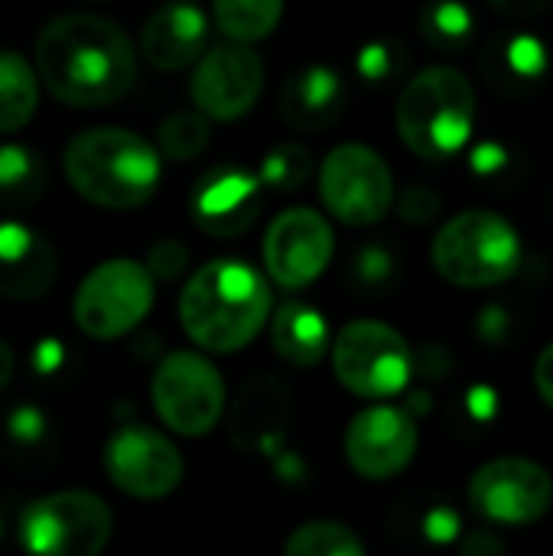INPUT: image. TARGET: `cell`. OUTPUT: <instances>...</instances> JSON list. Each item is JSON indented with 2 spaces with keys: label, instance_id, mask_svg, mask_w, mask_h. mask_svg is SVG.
<instances>
[{
  "label": "cell",
  "instance_id": "f1b7e54d",
  "mask_svg": "<svg viewBox=\"0 0 553 556\" xmlns=\"http://www.w3.org/2000/svg\"><path fill=\"white\" fill-rule=\"evenodd\" d=\"M186 267H189V251L173 238L156 241L147 254V270L153 274V280H176L179 274H186Z\"/></svg>",
  "mask_w": 553,
  "mask_h": 556
},
{
  "label": "cell",
  "instance_id": "52a82bcc",
  "mask_svg": "<svg viewBox=\"0 0 553 556\" xmlns=\"http://www.w3.org/2000/svg\"><path fill=\"white\" fill-rule=\"evenodd\" d=\"M114 515L95 492H52L20 515V541L39 556H95L111 541Z\"/></svg>",
  "mask_w": 553,
  "mask_h": 556
},
{
  "label": "cell",
  "instance_id": "60d3db41",
  "mask_svg": "<svg viewBox=\"0 0 553 556\" xmlns=\"http://www.w3.org/2000/svg\"><path fill=\"white\" fill-rule=\"evenodd\" d=\"M476 547H482V541H479V538L466 544V554H473ZM486 551H495V554H499V551H502V544H499V541H486Z\"/></svg>",
  "mask_w": 553,
  "mask_h": 556
},
{
  "label": "cell",
  "instance_id": "4dcf8cb0",
  "mask_svg": "<svg viewBox=\"0 0 553 556\" xmlns=\"http://www.w3.org/2000/svg\"><path fill=\"white\" fill-rule=\"evenodd\" d=\"M398 208H401L404 222H411V225H427V222L437 218L440 199H437L430 189H424V186H411V189L398 199Z\"/></svg>",
  "mask_w": 553,
  "mask_h": 556
},
{
  "label": "cell",
  "instance_id": "1f68e13d",
  "mask_svg": "<svg viewBox=\"0 0 553 556\" xmlns=\"http://www.w3.org/2000/svg\"><path fill=\"white\" fill-rule=\"evenodd\" d=\"M359 72L368 78V81H378V78H388L394 72V55H391V46L388 42H372L362 49L359 55Z\"/></svg>",
  "mask_w": 553,
  "mask_h": 556
},
{
  "label": "cell",
  "instance_id": "d6a6232c",
  "mask_svg": "<svg viewBox=\"0 0 553 556\" xmlns=\"http://www.w3.org/2000/svg\"><path fill=\"white\" fill-rule=\"evenodd\" d=\"M535 388L544 397V404L553 410V342H548L535 362Z\"/></svg>",
  "mask_w": 553,
  "mask_h": 556
},
{
  "label": "cell",
  "instance_id": "3957f363",
  "mask_svg": "<svg viewBox=\"0 0 553 556\" xmlns=\"http://www.w3.org/2000/svg\"><path fill=\"white\" fill-rule=\"evenodd\" d=\"M62 169L81 199L114 212L150 202L163 179L160 150L124 127H88L75 134L65 143Z\"/></svg>",
  "mask_w": 553,
  "mask_h": 556
},
{
  "label": "cell",
  "instance_id": "ac0fdd59",
  "mask_svg": "<svg viewBox=\"0 0 553 556\" xmlns=\"http://www.w3.org/2000/svg\"><path fill=\"white\" fill-rule=\"evenodd\" d=\"M205 42L209 16L196 3L183 0L160 7L140 33V52L160 72H179L186 65H196V59L205 52Z\"/></svg>",
  "mask_w": 553,
  "mask_h": 556
},
{
  "label": "cell",
  "instance_id": "836d02e7",
  "mask_svg": "<svg viewBox=\"0 0 553 556\" xmlns=\"http://www.w3.org/2000/svg\"><path fill=\"white\" fill-rule=\"evenodd\" d=\"M460 531V518L450 508H433L427 515V538L430 541H453Z\"/></svg>",
  "mask_w": 553,
  "mask_h": 556
},
{
  "label": "cell",
  "instance_id": "e0dca14e",
  "mask_svg": "<svg viewBox=\"0 0 553 556\" xmlns=\"http://www.w3.org/2000/svg\"><path fill=\"white\" fill-rule=\"evenodd\" d=\"M59 274L55 248L33 228L3 222L0 225V296L29 303L49 293Z\"/></svg>",
  "mask_w": 553,
  "mask_h": 556
},
{
  "label": "cell",
  "instance_id": "30bf717a",
  "mask_svg": "<svg viewBox=\"0 0 553 556\" xmlns=\"http://www.w3.org/2000/svg\"><path fill=\"white\" fill-rule=\"evenodd\" d=\"M319 195L339 222L375 225L394 205V176L378 150L342 143L319 166Z\"/></svg>",
  "mask_w": 553,
  "mask_h": 556
},
{
  "label": "cell",
  "instance_id": "ab89813d",
  "mask_svg": "<svg viewBox=\"0 0 553 556\" xmlns=\"http://www.w3.org/2000/svg\"><path fill=\"white\" fill-rule=\"evenodd\" d=\"M10 378H13V352H10V345L0 339V391L10 384Z\"/></svg>",
  "mask_w": 553,
  "mask_h": 556
},
{
  "label": "cell",
  "instance_id": "74e56055",
  "mask_svg": "<svg viewBox=\"0 0 553 556\" xmlns=\"http://www.w3.org/2000/svg\"><path fill=\"white\" fill-rule=\"evenodd\" d=\"M502 163H505V150H499L495 143L479 147L476 156H473V166H476L479 173H492V169H499Z\"/></svg>",
  "mask_w": 553,
  "mask_h": 556
},
{
  "label": "cell",
  "instance_id": "9c48e42d",
  "mask_svg": "<svg viewBox=\"0 0 553 556\" xmlns=\"http://www.w3.org/2000/svg\"><path fill=\"white\" fill-rule=\"evenodd\" d=\"M150 401L173 433L205 437L222 420L225 381L205 355L179 349L156 365L150 381Z\"/></svg>",
  "mask_w": 553,
  "mask_h": 556
},
{
  "label": "cell",
  "instance_id": "6da1fadb",
  "mask_svg": "<svg viewBox=\"0 0 553 556\" xmlns=\"http://www.w3.org/2000/svg\"><path fill=\"white\" fill-rule=\"evenodd\" d=\"M36 75L62 104L104 108L121 101L137 81L134 42L108 16L65 13L36 39Z\"/></svg>",
  "mask_w": 553,
  "mask_h": 556
},
{
  "label": "cell",
  "instance_id": "83f0119b",
  "mask_svg": "<svg viewBox=\"0 0 553 556\" xmlns=\"http://www.w3.org/2000/svg\"><path fill=\"white\" fill-rule=\"evenodd\" d=\"M424 23H427L430 39H440V42H463L473 33V16L456 0H443L437 7H430Z\"/></svg>",
  "mask_w": 553,
  "mask_h": 556
},
{
  "label": "cell",
  "instance_id": "7a4b0ae2",
  "mask_svg": "<svg viewBox=\"0 0 553 556\" xmlns=\"http://www.w3.org/2000/svg\"><path fill=\"white\" fill-rule=\"evenodd\" d=\"M271 306V287L251 264L218 257L186 280L179 293V326L202 352L231 355L261 336Z\"/></svg>",
  "mask_w": 553,
  "mask_h": 556
},
{
  "label": "cell",
  "instance_id": "277c9868",
  "mask_svg": "<svg viewBox=\"0 0 553 556\" xmlns=\"http://www.w3.org/2000/svg\"><path fill=\"white\" fill-rule=\"evenodd\" d=\"M398 134L424 160H447L476 127V88L453 65L417 72L398 98Z\"/></svg>",
  "mask_w": 553,
  "mask_h": 556
},
{
  "label": "cell",
  "instance_id": "d6986e66",
  "mask_svg": "<svg viewBox=\"0 0 553 556\" xmlns=\"http://www.w3.org/2000/svg\"><path fill=\"white\" fill-rule=\"evenodd\" d=\"M345 108V85L329 65L297 68L280 91V114L293 130L319 134L339 121Z\"/></svg>",
  "mask_w": 553,
  "mask_h": 556
},
{
  "label": "cell",
  "instance_id": "d590c367",
  "mask_svg": "<svg viewBox=\"0 0 553 556\" xmlns=\"http://www.w3.org/2000/svg\"><path fill=\"white\" fill-rule=\"evenodd\" d=\"M495 401H499V397H495L492 388H482V384L473 388V391H469V410H473V417H476V420H489V417L495 414Z\"/></svg>",
  "mask_w": 553,
  "mask_h": 556
},
{
  "label": "cell",
  "instance_id": "8992f818",
  "mask_svg": "<svg viewBox=\"0 0 553 556\" xmlns=\"http://www.w3.org/2000/svg\"><path fill=\"white\" fill-rule=\"evenodd\" d=\"M332 371L355 397L388 401L407 388L414 352L394 326L381 319H355L332 342Z\"/></svg>",
  "mask_w": 553,
  "mask_h": 556
},
{
  "label": "cell",
  "instance_id": "4316f807",
  "mask_svg": "<svg viewBox=\"0 0 553 556\" xmlns=\"http://www.w3.org/2000/svg\"><path fill=\"white\" fill-rule=\"evenodd\" d=\"M310 173H313V160H310L306 147L284 143L264 156L257 176L267 189H300L310 179Z\"/></svg>",
  "mask_w": 553,
  "mask_h": 556
},
{
  "label": "cell",
  "instance_id": "d4e9b609",
  "mask_svg": "<svg viewBox=\"0 0 553 556\" xmlns=\"http://www.w3.org/2000/svg\"><path fill=\"white\" fill-rule=\"evenodd\" d=\"M287 556H365V544L362 538L339 521H310L300 525L287 544H284Z\"/></svg>",
  "mask_w": 553,
  "mask_h": 556
},
{
  "label": "cell",
  "instance_id": "484cf974",
  "mask_svg": "<svg viewBox=\"0 0 553 556\" xmlns=\"http://www.w3.org/2000/svg\"><path fill=\"white\" fill-rule=\"evenodd\" d=\"M209 137H212V124H209V117L199 108L196 111H173L156 127V147L169 160H192V156H199L205 150Z\"/></svg>",
  "mask_w": 553,
  "mask_h": 556
},
{
  "label": "cell",
  "instance_id": "8fae6325",
  "mask_svg": "<svg viewBox=\"0 0 553 556\" xmlns=\"http://www.w3.org/2000/svg\"><path fill=\"white\" fill-rule=\"evenodd\" d=\"M469 505L495 525H531L553 505V476L535 459L502 456L469 479Z\"/></svg>",
  "mask_w": 553,
  "mask_h": 556
},
{
  "label": "cell",
  "instance_id": "f546056e",
  "mask_svg": "<svg viewBox=\"0 0 553 556\" xmlns=\"http://www.w3.org/2000/svg\"><path fill=\"white\" fill-rule=\"evenodd\" d=\"M505 59H508V68H515V72H518V75H525V78L541 75V72H544V65H548V52H544V46H541L535 36H528V33H521V36H515V39L508 42Z\"/></svg>",
  "mask_w": 553,
  "mask_h": 556
},
{
  "label": "cell",
  "instance_id": "2e32d148",
  "mask_svg": "<svg viewBox=\"0 0 553 556\" xmlns=\"http://www.w3.org/2000/svg\"><path fill=\"white\" fill-rule=\"evenodd\" d=\"M192 222L212 238H238L244 235L264 208V182L261 176L222 163L205 173L192 189Z\"/></svg>",
  "mask_w": 553,
  "mask_h": 556
},
{
  "label": "cell",
  "instance_id": "5bb4252c",
  "mask_svg": "<svg viewBox=\"0 0 553 556\" xmlns=\"http://www.w3.org/2000/svg\"><path fill=\"white\" fill-rule=\"evenodd\" d=\"M332 225L306 205L280 212L264 235V267L287 290H303L319 280L332 261Z\"/></svg>",
  "mask_w": 553,
  "mask_h": 556
},
{
  "label": "cell",
  "instance_id": "4fadbf2b",
  "mask_svg": "<svg viewBox=\"0 0 553 556\" xmlns=\"http://www.w3.org/2000/svg\"><path fill=\"white\" fill-rule=\"evenodd\" d=\"M264 78V62L251 42L228 39L196 59L192 101L209 121H238L257 104Z\"/></svg>",
  "mask_w": 553,
  "mask_h": 556
},
{
  "label": "cell",
  "instance_id": "5b68a950",
  "mask_svg": "<svg viewBox=\"0 0 553 556\" xmlns=\"http://www.w3.org/2000/svg\"><path fill=\"white\" fill-rule=\"evenodd\" d=\"M430 261L437 274L453 287H499L521 264V238L505 215L489 208H469L437 231Z\"/></svg>",
  "mask_w": 553,
  "mask_h": 556
},
{
  "label": "cell",
  "instance_id": "e575fe53",
  "mask_svg": "<svg viewBox=\"0 0 553 556\" xmlns=\"http://www.w3.org/2000/svg\"><path fill=\"white\" fill-rule=\"evenodd\" d=\"M10 433L16 437V440H36L39 433H42V417H39V410H33V407H23V410H16L13 417H10Z\"/></svg>",
  "mask_w": 553,
  "mask_h": 556
},
{
  "label": "cell",
  "instance_id": "cb8c5ba5",
  "mask_svg": "<svg viewBox=\"0 0 553 556\" xmlns=\"http://www.w3.org/2000/svg\"><path fill=\"white\" fill-rule=\"evenodd\" d=\"M42 189H46L42 160L20 143H3L0 147V205L23 208L36 202Z\"/></svg>",
  "mask_w": 553,
  "mask_h": 556
},
{
  "label": "cell",
  "instance_id": "603a6c76",
  "mask_svg": "<svg viewBox=\"0 0 553 556\" xmlns=\"http://www.w3.org/2000/svg\"><path fill=\"white\" fill-rule=\"evenodd\" d=\"M212 16L228 39L261 42L277 29L284 0H212Z\"/></svg>",
  "mask_w": 553,
  "mask_h": 556
},
{
  "label": "cell",
  "instance_id": "ffe728a7",
  "mask_svg": "<svg viewBox=\"0 0 553 556\" xmlns=\"http://www.w3.org/2000/svg\"><path fill=\"white\" fill-rule=\"evenodd\" d=\"M271 342L284 362L310 368L329 352V329L319 309L303 300H287L271 319Z\"/></svg>",
  "mask_w": 553,
  "mask_h": 556
},
{
  "label": "cell",
  "instance_id": "ba28073f",
  "mask_svg": "<svg viewBox=\"0 0 553 556\" xmlns=\"http://www.w3.org/2000/svg\"><path fill=\"white\" fill-rule=\"evenodd\" d=\"M153 274L143 264L127 257L104 261L78 283L72 319L91 339H121L143 323L153 306Z\"/></svg>",
  "mask_w": 553,
  "mask_h": 556
},
{
  "label": "cell",
  "instance_id": "f35d334b",
  "mask_svg": "<svg viewBox=\"0 0 553 556\" xmlns=\"http://www.w3.org/2000/svg\"><path fill=\"white\" fill-rule=\"evenodd\" d=\"M59 362H62V345L59 342H42L39 349H36V368L42 371V375H49V371H55L59 368Z\"/></svg>",
  "mask_w": 553,
  "mask_h": 556
},
{
  "label": "cell",
  "instance_id": "44dd1931",
  "mask_svg": "<svg viewBox=\"0 0 553 556\" xmlns=\"http://www.w3.org/2000/svg\"><path fill=\"white\" fill-rule=\"evenodd\" d=\"M287 401L290 397L280 381H254L244 391V401L235 414V440L244 450L277 453Z\"/></svg>",
  "mask_w": 553,
  "mask_h": 556
},
{
  "label": "cell",
  "instance_id": "9a60e30c",
  "mask_svg": "<svg viewBox=\"0 0 553 556\" xmlns=\"http://www.w3.org/2000/svg\"><path fill=\"white\" fill-rule=\"evenodd\" d=\"M417 424L407 410L391 404L365 407L345 430V459L368 482L401 476L417 456Z\"/></svg>",
  "mask_w": 553,
  "mask_h": 556
},
{
  "label": "cell",
  "instance_id": "7402d4cb",
  "mask_svg": "<svg viewBox=\"0 0 553 556\" xmlns=\"http://www.w3.org/2000/svg\"><path fill=\"white\" fill-rule=\"evenodd\" d=\"M39 104V75L20 52H0V134L23 130Z\"/></svg>",
  "mask_w": 553,
  "mask_h": 556
},
{
  "label": "cell",
  "instance_id": "8d00e7d4",
  "mask_svg": "<svg viewBox=\"0 0 553 556\" xmlns=\"http://www.w3.org/2000/svg\"><path fill=\"white\" fill-rule=\"evenodd\" d=\"M391 270V257L385 254V251H378V248H368L365 254H362V277H368V280H378V277H385Z\"/></svg>",
  "mask_w": 553,
  "mask_h": 556
},
{
  "label": "cell",
  "instance_id": "7c38bea8",
  "mask_svg": "<svg viewBox=\"0 0 553 556\" xmlns=\"http://www.w3.org/2000/svg\"><path fill=\"white\" fill-rule=\"evenodd\" d=\"M108 479L134 498H166L179 489L186 463L169 437L147 424L117 427L104 446Z\"/></svg>",
  "mask_w": 553,
  "mask_h": 556
}]
</instances>
